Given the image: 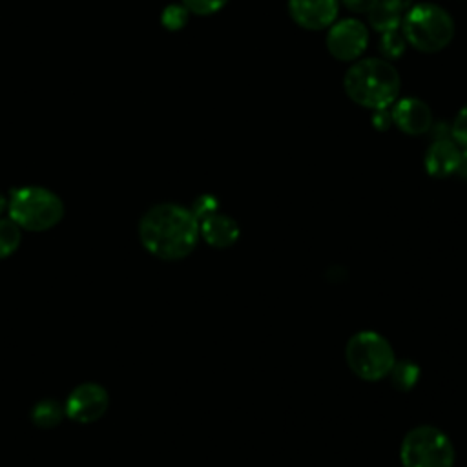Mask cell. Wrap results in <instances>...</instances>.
Instances as JSON below:
<instances>
[{"label": "cell", "instance_id": "cell-17", "mask_svg": "<svg viewBox=\"0 0 467 467\" xmlns=\"http://www.w3.org/2000/svg\"><path fill=\"white\" fill-rule=\"evenodd\" d=\"M407 47V42L403 38V35L400 33V29L394 31H385L381 33V40H379V51L383 55L385 60H394L400 58L403 55Z\"/></svg>", "mask_w": 467, "mask_h": 467}, {"label": "cell", "instance_id": "cell-21", "mask_svg": "<svg viewBox=\"0 0 467 467\" xmlns=\"http://www.w3.org/2000/svg\"><path fill=\"white\" fill-rule=\"evenodd\" d=\"M372 126H374L378 131H385V130H389V128L392 126V117H390L389 108H385V109H374Z\"/></svg>", "mask_w": 467, "mask_h": 467}, {"label": "cell", "instance_id": "cell-2", "mask_svg": "<svg viewBox=\"0 0 467 467\" xmlns=\"http://www.w3.org/2000/svg\"><path fill=\"white\" fill-rule=\"evenodd\" d=\"M401 78L390 60L361 58L345 73L343 89L352 102L367 109H385L400 95Z\"/></svg>", "mask_w": 467, "mask_h": 467}, {"label": "cell", "instance_id": "cell-12", "mask_svg": "<svg viewBox=\"0 0 467 467\" xmlns=\"http://www.w3.org/2000/svg\"><path fill=\"white\" fill-rule=\"evenodd\" d=\"M199 235L215 248H228L237 243L241 235V228L237 221L221 212V206L201 215L199 219Z\"/></svg>", "mask_w": 467, "mask_h": 467}, {"label": "cell", "instance_id": "cell-16", "mask_svg": "<svg viewBox=\"0 0 467 467\" xmlns=\"http://www.w3.org/2000/svg\"><path fill=\"white\" fill-rule=\"evenodd\" d=\"M22 228L11 217H0V259L9 257L20 244Z\"/></svg>", "mask_w": 467, "mask_h": 467}, {"label": "cell", "instance_id": "cell-19", "mask_svg": "<svg viewBox=\"0 0 467 467\" xmlns=\"http://www.w3.org/2000/svg\"><path fill=\"white\" fill-rule=\"evenodd\" d=\"M451 139L467 151V104L454 117L451 126Z\"/></svg>", "mask_w": 467, "mask_h": 467}, {"label": "cell", "instance_id": "cell-18", "mask_svg": "<svg viewBox=\"0 0 467 467\" xmlns=\"http://www.w3.org/2000/svg\"><path fill=\"white\" fill-rule=\"evenodd\" d=\"M188 15L190 11L182 5V4H171L168 5L164 11H162V16H161V22L166 29L170 31H177V29H182L184 24L188 22Z\"/></svg>", "mask_w": 467, "mask_h": 467}, {"label": "cell", "instance_id": "cell-24", "mask_svg": "<svg viewBox=\"0 0 467 467\" xmlns=\"http://www.w3.org/2000/svg\"><path fill=\"white\" fill-rule=\"evenodd\" d=\"M458 173L467 181V155H465V161H463V164H462V168H460Z\"/></svg>", "mask_w": 467, "mask_h": 467}, {"label": "cell", "instance_id": "cell-13", "mask_svg": "<svg viewBox=\"0 0 467 467\" xmlns=\"http://www.w3.org/2000/svg\"><path fill=\"white\" fill-rule=\"evenodd\" d=\"M387 378H390V383L396 390H401V392L412 390L420 381V365L412 359H401V361L396 359Z\"/></svg>", "mask_w": 467, "mask_h": 467}, {"label": "cell", "instance_id": "cell-3", "mask_svg": "<svg viewBox=\"0 0 467 467\" xmlns=\"http://www.w3.org/2000/svg\"><path fill=\"white\" fill-rule=\"evenodd\" d=\"M401 35L409 46L423 53L447 47L454 36V20L438 4H416L401 18Z\"/></svg>", "mask_w": 467, "mask_h": 467}, {"label": "cell", "instance_id": "cell-1", "mask_svg": "<svg viewBox=\"0 0 467 467\" xmlns=\"http://www.w3.org/2000/svg\"><path fill=\"white\" fill-rule=\"evenodd\" d=\"M139 237L142 246L159 259H184L195 250L201 239L199 221L186 206L161 202L140 217Z\"/></svg>", "mask_w": 467, "mask_h": 467}, {"label": "cell", "instance_id": "cell-4", "mask_svg": "<svg viewBox=\"0 0 467 467\" xmlns=\"http://www.w3.org/2000/svg\"><path fill=\"white\" fill-rule=\"evenodd\" d=\"M348 368L365 381H379L389 376L396 363V352L390 341L376 330L354 332L345 347Z\"/></svg>", "mask_w": 467, "mask_h": 467}, {"label": "cell", "instance_id": "cell-22", "mask_svg": "<svg viewBox=\"0 0 467 467\" xmlns=\"http://www.w3.org/2000/svg\"><path fill=\"white\" fill-rule=\"evenodd\" d=\"M343 5L348 9V11H354V13H368L374 4L378 0H341Z\"/></svg>", "mask_w": 467, "mask_h": 467}, {"label": "cell", "instance_id": "cell-11", "mask_svg": "<svg viewBox=\"0 0 467 467\" xmlns=\"http://www.w3.org/2000/svg\"><path fill=\"white\" fill-rule=\"evenodd\" d=\"M339 11V0H288L292 20L305 29H325L334 24Z\"/></svg>", "mask_w": 467, "mask_h": 467}, {"label": "cell", "instance_id": "cell-15", "mask_svg": "<svg viewBox=\"0 0 467 467\" xmlns=\"http://www.w3.org/2000/svg\"><path fill=\"white\" fill-rule=\"evenodd\" d=\"M401 18L403 15L389 9L387 5H383L379 0L374 4V7L368 11V22L370 26L379 31V33H385V31H394V29H400L401 26Z\"/></svg>", "mask_w": 467, "mask_h": 467}, {"label": "cell", "instance_id": "cell-8", "mask_svg": "<svg viewBox=\"0 0 467 467\" xmlns=\"http://www.w3.org/2000/svg\"><path fill=\"white\" fill-rule=\"evenodd\" d=\"M109 403L106 389L99 383H82L71 390L64 403L66 416L78 423H89L99 420Z\"/></svg>", "mask_w": 467, "mask_h": 467}, {"label": "cell", "instance_id": "cell-5", "mask_svg": "<svg viewBox=\"0 0 467 467\" xmlns=\"http://www.w3.org/2000/svg\"><path fill=\"white\" fill-rule=\"evenodd\" d=\"M9 217L24 230L44 232L53 228L64 215V204L57 193L42 186H22L11 192L7 201Z\"/></svg>", "mask_w": 467, "mask_h": 467}, {"label": "cell", "instance_id": "cell-14", "mask_svg": "<svg viewBox=\"0 0 467 467\" xmlns=\"http://www.w3.org/2000/svg\"><path fill=\"white\" fill-rule=\"evenodd\" d=\"M66 414L64 407L57 401V400H51V398H46V400H40L33 405L31 409V420L36 427H42V429H49V427H55L57 423H60L62 416Z\"/></svg>", "mask_w": 467, "mask_h": 467}, {"label": "cell", "instance_id": "cell-7", "mask_svg": "<svg viewBox=\"0 0 467 467\" xmlns=\"http://www.w3.org/2000/svg\"><path fill=\"white\" fill-rule=\"evenodd\" d=\"M368 44V29L358 18H343L328 26L327 49L343 62L356 60L363 55Z\"/></svg>", "mask_w": 467, "mask_h": 467}, {"label": "cell", "instance_id": "cell-9", "mask_svg": "<svg viewBox=\"0 0 467 467\" xmlns=\"http://www.w3.org/2000/svg\"><path fill=\"white\" fill-rule=\"evenodd\" d=\"M392 124L405 135H423L432 126V111L421 99H396L390 109Z\"/></svg>", "mask_w": 467, "mask_h": 467}, {"label": "cell", "instance_id": "cell-23", "mask_svg": "<svg viewBox=\"0 0 467 467\" xmlns=\"http://www.w3.org/2000/svg\"><path fill=\"white\" fill-rule=\"evenodd\" d=\"M383 5H387L389 9L403 15L407 13L412 5H414V0H379Z\"/></svg>", "mask_w": 467, "mask_h": 467}, {"label": "cell", "instance_id": "cell-6", "mask_svg": "<svg viewBox=\"0 0 467 467\" xmlns=\"http://www.w3.org/2000/svg\"><path fill=\"white\" fill-rule=\"evenodd\" d=\"M454 458L451 438L434 425L412 427L400 445L403 467H454Z\"/></svg>", "mask_w": 467, "mask_h": 467}, {"label": "cell", "instance_id": "cell-20", "mask_svg": "<svg viewBox=\"0 0 467 467\" xmlns=\"http://www.w3.org/2000/svg\"><path fill=\"white\" fill-rule=\"evenodd\" d=\"M228 0H182V5L193 15H213L217 13Z\"/></svg>", "mask_w": 467, "mask_h": 467}, {"label": "cell", "instance_id": "cell-25", "mask_svg": "<svg viewBox=\"0 0 467 467\" xmlns=\"http://www.w3.org/2000/svg\"><path fill=\"white\" fill-rule=\"evenodd\" d=\"M7 208V199L0 193V215H2V212Z\"/></svg>", "mask_w": 467, "mask_h": 467}, {"label": "cell", "instance_id": "cell-10", "mask_svg": "<svg viewBox=\"0 0 467 467\" xmlns=\"http://www.w3.org/2000/svg\"><path fill=\"white\" fill-rule=\"evenodd\" d=\"M467 151L449 137H438L425 151V171L432 177H449L460 171Z\"/></svg>", "mask_w": 467, "mask_h": 467}]
</instances>
